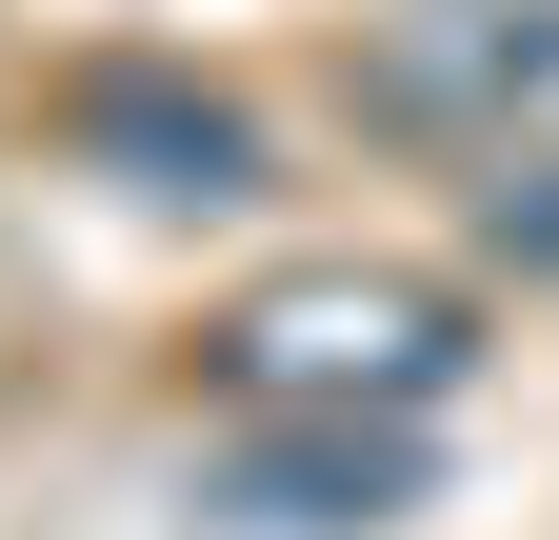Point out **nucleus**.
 <instances>
[{"label": "nucleus", "instance_id": "f257e3e1", "mask_svg": "<svg viewBox=\"0 0 559 540\" xmlns=\"http://www.w3.org/2000/svg\"><path fill=\"white\" fill-rule=\"evenodd\" d=\"M479 341L440 281H400V260H300V281H260L221 320V380L260 400V421H419Z\"/></svg>", "mask_w": 559, "mask_h": 540}, {"label": "nucleus", "instance_id": "f03ea898", "mask_svg": "<svg viewBox=\"0 0 559 540\" xmlns=\"http://www.w3.org/2000/svg\"><path fill=\"white\" fill-rule=\"evenodd\" d=\"M221 501H240L260 540H380V520L419 501V441H400V421H280V441L221 460Z\"/></svg>", "mask_w": 559, "mask_h": 540}, {"label": "nucleus", "instance_id": "7ed1b4c3", "mask_svg": "<svg viewBox=\"0 0 559 540\" xmlns=\"http://www.w3.org/2000/svg\"><path fill=\"white\" fill-rule=\"evenodd\" d=\"M81 141L140 161V200H221V180L260 161L240 120H221V101H180V81H81Z\"/></svg>", "mask_w": 559, "mask_h": 540}, {"label": "nucleus", "instance_id": "20e7f679", "mask_svg": "<svg viewBox=\"0 0 559 540\" xmlns=\"http://www.w3.org/2000/svg\"><path fill=\"white\" fill-rule=\"evenodd\" d=\"M500 240H520V260H559V161H520V180H500Z\"/></svg>", "mask_w": 559, "mask_h": 540}]
</instances>
